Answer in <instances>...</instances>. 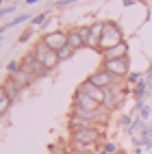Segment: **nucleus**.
<instances>
[{
  "label": "nucleus",
  "instance_id": "nucleus-2",
  "mask_svg": "<svg viewBox=\"0 0 152 154\" xmlns=\"http://www.w3.org/2000/svg\"><path fill=\"white\" fill-rule=\"evenodd\" d=\"M122 44V30L117 24L113 22H104V30H102V39H100V46L98 50H107L111 46H117Z\"/></svg>",
  "mask_w": 152,
  "mask_h": 154
},
{
  "label": "nucleus",
  "instance_id": "nucleus-11",
  "mask_svg": "<svg viewBox=\"0 0 152 154\" xmlns=\"http://www.w3.org/2000/svg\"><path fill=\"white\" fill-rule=\"evenodd\" d=\"M9 76H11L22 89H26L28 85H33V83H35V80L30 78L22 67H20V63H11V65H9Z\"/></svg>",
  "mask_w": 152,
  "mask_h": 154
},
{
  "label": "nucleus",
  "instance_id": "nucleus-17",
  "mask_svg": "<svg viewBox=\"0 0 152 154\" xmlns=\"http://www.w3.org/2000/svg\"><path fill=\"white\" fill-rule=\"evenodd\" d=\"M74 52H76V50H72L70 46H63V48L59 50V59H61V61H65V59H70V57H72Z\"/></svg>",
  "mask_w": 152,
  "mask_h": 154
},
{
  "label": "nucleus",
  "instance_id": "nucleus-12",
  "mask_svg": "<svg viewBox=\"0 0 152 154\" xmlns=\"http://www.w3.org/2000/svg\"><path fill=\"white\" fill-rule=\"evenodd\" d=\"M102 30H104V22H96L87 26V46H100V39H102Z\"/></svg>",
  "mask_w": 152,
  "mask_h": 154
},
{
  "label": "nucleus",
  "instance_id": "nucleus-10",
  "mask_svg": "<svg viewBox=\"0 0 152 154\" xmlns=\"http://www.w3.org/2000/svg\"><path fill=\"white\" fill-rule=\"evenodd\" d=\"M67 46L72 50H80L87 46V28H70L67 30Z\"/></svg>",
  "mask_w": 152,
  "mask_h": 154
},
{
  "label": "nucleus",
  "instance_id": "nucleus-8",
  "mask_svg": "<svg viewBox=\"0 0 152 154\" xmlns=\"http://www.w3.org/2000/svg\"><path fill=\"white\" fill-rule=\"evenodd\" d=\"M72 106H76V109H83V111H98L102 104H100L98 100L89 98L87 94H83L80 89H76V94H74V98H72Z\"/></svg>",
  "mask_w": 152,
  "mask_h": 154
},
{
  "label": "nucleus",
  "instance_id": "nucleus-6",
  "mask_svg": "<svg viewBox=\"0 0 152 154\" xmlns=\"http://www.w3.org/2000/svg\"><path fill=\"white\" fill-rule=\"evenodd\" d=\"M42 44L48 46L50 50H54V52H59L63 46H67V30H50V33H46L42 37Z\"/></svg>",
  "mask_w": 152,
  "mask_h": 154
},
{
  "label": "nucleus",
  "instance_id": "nucleus-3",
  "mask_svg": "<svg viewBox=\"0 0 152 154\" xmlns=\"http://www.w3.org/2000/svg\"><path fill=\"white\" fill-rule=\"evenodd\" d=\"M20 67H22L24 72H26V74L30 76V78H33V80H37V78H42L44 74H46V67L42 65V63H39V61L33 57V52H28V54H24L22 59H20Z\"/></svg>",
  "mask_w": 152,
  "mask_h": 154
},
{
  "label": "nucleus",
  "instance_id": "nucleus-9",
  "mask_svg": "<svg viewBox=\"0 0 152 154\" xmlns=\"http://www.w3.org/2000/svg\"><path fill=\"white\" fill-rule=\"evenodd\" d=\"M119 87H122V85H117V87H111V89H104V100H102V109H107L109 113H111V111H115V109L119 106L122 98H124V94H122V91H119Z\"/></svg>",
  "mask_w": 152,
  "mask_h": 154
},
{
  "label": "nucleus",
  "instance_id": "nucleus-5",
  "mask_svg": "<svg viewBox=\"0 0 152 154\" xmlns=\"http://www.w3.org/2000/svg\"><path fill=\"white\" fill-rule=\"evenodd\" d=\"M102 139L100 128H80V130H70V141H80V143H98Z\"/></svg>",
  "mask_w": 152,
  "mask_h": 154
},
{
  "label": "nucleus",
  "instance_id": "nucleus-15",
  "mask_svg": "<svg viewBox=\"0 0 152 154\" xmlns=\"http://www.w3.org/2000/svg\"><path fill=\"white\" fill-rule=\"evenodd\" d=\"M0 87H2V89L7 91V94H9V98H11V100H15L20 94H22V87H20V85L15 83V80L11 78V76H7V78H5V83L0 85Z\"/></svg>",
  "mask_w": 152,
  "mask_h": 154
},
{
  "label": "nucleus",
  "instance_id": "nucleus-18",
  "mask_svg": "<svg viewBox=\"0 0 152 154\" xmlns=\"http://www.w3.org/2000/svg\"><path fill=\"white\" fill-rule=\"evenodd\" d=\"M0 117H2V115H0Z\"/></svg>",
  "mask_w": 152,
  "mask_h": 154
},
{
  "label": "nucleus",
  "instance_id": "nucleus-14",
  "mask_svg": "<svg viewBox=\"0 0 152 154\" xmlns=\"http://www.w3.org/2000/svg\"><path fill=\"white\" fill-rule=\"evenodd\" d=\"M78 89L83 91V94H87L89 98H94V100H98L100 104H102V100H104V89L96 87L94 83H89V80H85V83H80V85H78Z\"/></svg>",
  "mask_w": 152,
  "mask_h": 154
},
{
  "label": "nucleus",
  "instance_id": "nucleus-13",
  "mask_svg": "<svg viewBox=\"0 0 152 154\" xmlns=\"http://www.w3.org/2000/svg\"><path fill=\"white\" fill-rule=\"evenodd\" d=\"M100 54H102L104 61H111V59H124V57H128V46L122 42V44H117V46H111V48H107V50H100Z\"/></svg>",
  "mask_w": 152,
  "mask_h": 154
},
{
  "label": "nucleus",
  "instance_id": "nucleus-4",
  "mask_svg": "<svg viewBox=\"0 0 152 154\" xmlns=\"http://www.w3.org/2000/svg\"><path fill=\"white\" fill-rule=\"evenodd\" d=\"M87 80H89V83H94L96 87H100V89H111V87L122 85V83H119V78H115L113 74H109V72H107V69H102V67L96 69V72H94V74H91Z\"/></svg>",
  "mask_w": 152,
  "mask_h": 154
},
{
  "label": "nucleus",
  "instance_id": "nucleus-16",
  "mask_svg": "<svg viewBox=\"0 0 152 154\" xmlns=\"http://www.w3.org/2000/svg\"><path fill=\"white\" fill-rule=\"evenodd\" d=\"M11 102H13V100L9 98V94H7L2 87H0V115H5V113L11 109Z\"/></svg>",
  "mask_w": 152,
  "mask_h": 154
},
{
  "label": "nucleus",
  "instance_id": "nucleus-7",
  "mask_svg": "<svg viewBox=\"0 0 152 154\" xmlns=\"http://www.w3.org/2000/svg\"><path fill=\"white\" fill-rule=\"evenodd\" d=\"M102 69H107L109 74H113L115 78H126L128 76V57H124V59H111V61H104L102 63Z\"/></svg>",
  "mask_w": 152,
  "mask_h": 154
},
{
  "label": "nucleus",
  "instance_id": "nucleus-1",
  "mask_svg": "<svg viewBox=\"0 0 152 154\" xmlns=\"http://www.w3.org/2000/svg\"><path fill=\"white\" fill-rule=\"evenodd\" d=\"M33 52V57L42 63L46 69H54L59 63H61V59H59V52H54V50H50L48 46H44L42 42H37L35 44V48L30 50Z\"/></svg>",
  "mask_w": 152,
  "mask_h": 154
}]
</instances>
